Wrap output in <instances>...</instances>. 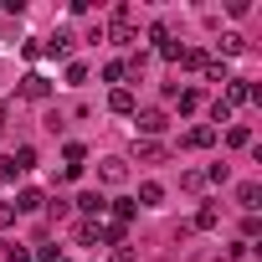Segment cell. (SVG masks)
<instances>
[{
  "label": "cell",
  "mask_w": 262,
  "mask_h": 262,
  "mask_svg": "<svg viewBox=\"0 0 262 262\" xmlns=\"http://www.w3.org/2000/svg\"><path fill=\"white\" fill-rule=\"evenodd\" d=\"M160 57H165V62H180V57H185V47H180V41H165V47H160Z\"/></svg>",
  "instance_id": "cell-23"
},
{
  "label": "cell",
  "mask_w": 262,
  "mask_h": 262,
  "mask_svg": "<svg viewBox=\"0 0 262 262\" xmlns=\"http://www.w3.org/2000/svg\"><path fill=\"white\" fill-rule=\"evenodd\" d=\"M108 108H113V113H123V118H134V113H139V108H134V93H128V88H113V93H108Z\"/></svg>",
  "instance_id": "cell-6"
},
{
  "label": "cell",
  "mask_w": 262,
  "mask_h": 262,
  "mask_svg": "<svg viewBox=\"0 0 262 262\" xmlns=\"http://www.w3.org/2000/svg\"><path fill=\"white\" fill-rule=\"evenodd\" d=\"M134 211H139L134 201H113V221H118V226H123V221H134Z\"/></svg>",
  "instance_id": "cell-16"
},
{
  "label": "cell",
  "mask_w": 262,
  "mask_h": 262,
  "mask_svg": "<svg viewBox=\"0 0 262 262\" xmlns=\"http://www.w3.org/2000/svg\"><path fill=\"white\" fill-rule=\"evenodd\" d=\"M41 262H67V257L62 252H41Z\"/></svg>",
  "instance_id": "cell-29"
},
{
  "label": "cell",
  "mask_w": 262,
  "mask_h": 262,
  "mask_svg": "<svg viewBox=\"0 0 262 262\" xmlns=\"http://www.w3.org/2000/svg\"><path fill=\"white\" fill-rule=\"evenodd\" d=\"M211 144H216V128L211 123H195L190 134H185V149H211Z\"/></svg>",
  "instance_id": "cell-7"
},
{
  "label": "cell",
  "mask_w": 262,
  "mask_h": 262,
  "mask_svg": "<svg viewBox=\"0 0 262 262\" xmlns=\"http://www.w3.org/2000/svg\"><path fill=\"white\" fill-rule=\"evenodd\" d=\"M0 123H6V108H0Z\"/></svg>",
  "instance_id": "cell-30"
},
{
  "label": "cell",
  "mask_w": 262,
  "mask_h": 262,
  "mask_svg": "<svg viewBox=\"0 0 262 262\" xmlns=\"http://www.w3.org/2000/svg\"><path fill=\"white\" fill-rule=\"evenodd\" d=\"M134 128H139V134H165L170 118H165L160 108H144V113H134Z\"/></svg>",
  "instance_id": "cell-3"
},
{
  "label": "cell",
  "mask_w": 262,
  "mask_h": 262,
  "mask_svg": "<svg viewBox=\"0 0 262 262\" xmlns=\"http://www.w3.org/2000/svg\"><path fill=\"white\" fill-rule=\"evenodd\" d=\"M21 93H26V98H36V103H41V98H52V82H47V77H41V72H31V77H26V82H21Z\"/></svg>",
  "instance_id": "cell-9"
},
{
  "label": "cell",
  "mask_w": 262,
  "mask_h": 262,
  "mask_svg": "<svg viewBox=\"0 0 262 262\" xmlns=\"http://www.w3.org/2000/svg\"><path fill=\"white\" fill-rule=\"evenodd\" d=\"M11 206H16V216H21V211H41V190H21Z\"/></svg>",
  "instance_id": "cell-15"
},
{
  "label": "cell",
  "mask_w": 262,
  "mask_h": 262,
  "mask_svg": "<svg viewBox=\"0 0 262 262\" xmlns=\"http://www.w3.org/2000/svg\"><path fill=\"white\" fill-rule=\"evenodd\" d=\"M257 201H262V185H257V180H247V185L236 190V206H242V211L252 216V211H257Z\"/></svg>",
  "instance_id": "cell-10"
},
{
  "label": "cell",
  "mask_w": 262,
  "mask_h": 262,
  "mask_svg": "<svg viewBox=\"0 0 262 262\" xmlns=\"http://www.w3.org/2000/svg\"><path fill=\"white\" fill-rule=\"evenodd\" d=\"M72 41H77L72 31H57V36H52V41H47L41 52H47V57H72Z\"/></svg>",
  "instance_id": "cell-8"
},
{
  "label": "cell",
  "mask_w": 262,
  "mask_h": 262,
  "mask_svg": "<svg viewBox=\"0 0 262 262\" xmlns=\"http://www.w3.org/2000/svg\"><path fill=\"white\" fill-rule=\"evenodd\" d=\"M180 62H185V67H206V62H211V57H206V52H195V47H190V52H185V57H180Z\"/></svg>",
  "instance_id": "cell-26"
},
{
  "label": "cell",
  "mask_w": 262,
  "mask_h": 262,
  "mask_svg": "<svg viewBox=\"0 0 262 262\" xmlns=\"http://www.w3.org/2000/svg\"><path fill=\"white\" fill-rule=\"evenodd\" d=\"M11 170H16V175H26V170H36V149H31V144H21V149L11 155Z\"/></svg>",
  "instance_id": "cell-11"
},
{
  "label": "cell",
  "mask_w": 262,
  "mask_h": 262,
  "mask_svg": "<svg viewBox=\"0 0 262 262\" xmlns=\"http://www.w3.org/2000/svg\"><path fill=\"white\" fill-rule=\"evenodd\" d=\"M77 242L93 247V242H98V221H82V226H77Z\"/></svg>",
  "instance_id": "cell-20"
},
{
  "label": "cell",
  "mask_w": 262,
  "mask_h": 262,
  "mask_svg": "<svg viewBox=\"0 0 262 262\" xmlns=\"http://www.w3.org/2000/svg\"><path fill=\"white\" fill-rule=\"evenodd\" d=\"M165 98H175V103H180V113H195V108H201V93H195V88H175V82H170V88H165Z\"/></svg>",
  "instance_id": "cell-5"
},
{
  "label": "cell",
  "mask_w": 262,
  "mask_h": 262,
  "mask_svg": "<svg viewBox=\"0 0 262 262\" xmlns=\"http://www.w3.org/2000/svg\"><path fill=\"white\" fill-rule=\"evenodd\" d=\"M190 226H195V231H216V226H221V211H216V206H201Z\"/></svg>",
  "instance_id": "cell-12"
},
{
  "label": "cell",
  "mask_w": 262,
  "mask_h": 262,
  "mask_svg": "<svg viewBox=\"0 0 262 262\" xmlns=\"http://www.w3.org/2000/svg\"><path fill=\"white\" fill-rule=\"evenodd\" d=\"M0 88H6V77H0Z\"/></svg>",
  "instance_id": "cell-31"
},
{
  "label": "cell",
  "mask_w": 262,
  "mask_h": 262,
  "mask_svg": "<svg viewBox=\"0 0 262 262\" xmlns=\"http://www.w3.org/2000/svg\"><path fill=\"white\" fill-rule=\"evenodd\" d=\"M108 262H139V252H134V247H113Z\"/></svg>",
  "instance_id": "cell-22"
},
{
  "label": "cell",
  "mask_w": 262,
  "mask_h": 262,
  "mask_svg": "<svg viewBox=\"0 0 262 262\" xmlns=\"http://www.w3.org/2000/svg\"><path fill=\"white\" fill-rule=\"evenodd\" d=\"M226 144H231V149H242V144H252V128H242V123H236L231 134H226Z\"/></svg>",
  "instance_id": "cell-17"
},
{
  "label": "cell",
  "mask_w": 262,
  "mask_h": 262,
  "mask_svg": "<svg viewBox=\"0 0 262 262\" xmlns=\"http://www.w3.org/2000/svg\"><path fill=\"white\" fill-rule=\"evenodd\" d=\"M98 180H103V185H123V180H128V165H123L118 155H108V160H98Z\"/></svg>",
  "instance_id": "cell-1"
},
{
  "label": "cell",
  "mask_w": 262,
  "mask_h": 262,
  "mask_svg": "<svg viewBox=\"0 0 262 262\" xmlns=\"http://www.w3.org/2000/svg\"><path fill=\"white\" fill-rule=\"evenodd\" d=\"M6 226H16V206H11V201H0V231H6Z\"/></svg>",
  "instance_id": "cell-24"
},
{
  "label": "cell",
  "mask_w": 262,
  "mask_h": 262,
  "mask_svg": "<svg viewBox=\"0 0 262 262\" xmlns=\"http://www.w3.org/2000/svg\"><path fill=\"white\" fill-rule=\"evenodd\" d=\"M103 77H108V82H123L128 72H123V62H108V67H103Z\"/></svg>",
  "instance_id": "cell-27"
},
{
  "label": "cell",
  "mask_w": 262,
  "mask_h": 262,
  "mask_svg": "<svg viewBox=\"0 0 262 262\" xmlns=\"http://www.w3.org/2000/svg\"><path fill=\"white\" fill-rule=\"evenodd\" d=\"M77 211H82L88 221H103V211H108V201H103L98 190H82V195H77Z\"/></svg>",
  "instance_id": "cell-4"
},
{
  "label": "cell",
  "mask_w": 262,
  "mask_h": 262,
  "mask_svg": "<svg viewBox=\"0 0 262 262\" xmlns=\"http://www.w3.org/2000/svg\"><path fill=\"white\" fill-rule=\"evenodd\" d=\"M242 47H247V41H242V36H236V31H226V36H221V52H226V57H236V52H242Z\"/></svg>",
  "instance_id": "cell-18"
},
{
  "label": "cell",
  "mask_w": 262,
  "mask_h": 262,
  "mask_svg": "<svg viewBox=\"0 0 262 262\" xmlns=\"http://www.w3.org/2000/svg\"><path fill=\"white\" fill-rule=\"evenodd\" d=\"M206 77L211 82H226V62H206Z\"/></svg>",
  "instance_id": "cell-28"
},
{
  "label": "cell",
  "mask_w": 262,
  "mask_h": 262,
  "mask_svg": "<svg viewBox=\"0 0 262 262\" xmlns=\"http://www.w3.org/2000/svg\"><path fill=\"white\" fill-rule=\"evenodd\" d=\"M247 98H252V88H247V82H231V77H226V98H221V103L231 108V103H247Z\"/></svg>",
  "instance_id": "cell-14"
},
{
  "label": "cell",
  "mask_w": 262,
  "mask_h": 262,
  "mask_svg": "<svg viewBox=\"0 0 262 262\" xmlns=\"http://www.w3.org/2000/svg\"><path fill=\"white\" fill-rule=\"evenodd\" d=\"M149 41H160V47H165V41H170V26H165V21H155V26H149Z\"/></svg>",
  "instance_id": "cell-25"
},
{
  "label": "cell",
  "mask_w": 262,
  "mask_h": 262,
  "mask_svg": "<svg viewBox=\"0 0 262 262\" xmlns=\"http://www.w3.org/2000/svg\"><path fill=\"white\" fill-rule=\"evenodd\" d=\"M108 36H113V41H134V16H128V6H118V11H113Z\"/></svg>",
  "instance_id": "cell-2"
},
{
  "label": "cell",
  "mask_w": 262,
  "mask_h": 262,
  "mask_svg": "<svg viewBox=\"0 0 262 262\" xmlns=\"http://www.w3.org/2000/svg\"><path fill=\"white\" fill-rule=\"evenodd\" d=\"M139 201H144V206H160V201H165V185H160V180H144V185H139ZM139 201H134V206H139Z\"/></svg>",
  "instance_id": "cell-13"
},
{
  "label": "cell",
  "mask_w": 262,
  "mask_h": 262,
  "mask_svg": "<svg viewBox=\"0 0 262 262\" xmlns=\"http://www.w3.org/2000/svg\"><path fill=\"white\" fill-rule=\"evenodd\" d=\"M62 155H67V165H72V170H82V160H88V149H82V144H67Z\"/></svg>",
  "instance_id": "cell-19"
},
{
  "label": "cell",
  "mask_w": 262,
  "mask_h": 262,
  "mask_svg": "<svg viewBox=\"0 0 262 262\" xmlns=\"http://www.w3.org/2000/svg\"><path fill=\"white\" fill-rule=\"evenodd\" d=\"M6 257H11V262H31V247H21V242H6Z\"/></svg>",
  "instance_id": "cell-21"
}]
</instances>
